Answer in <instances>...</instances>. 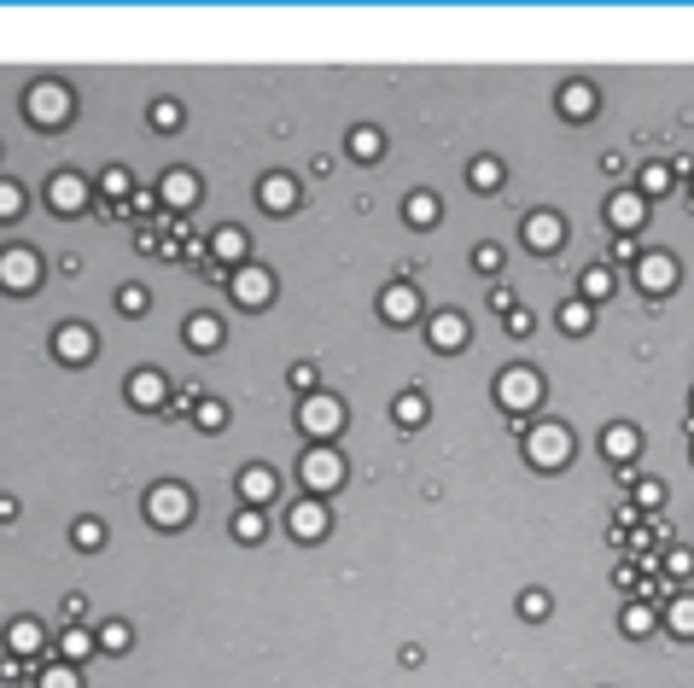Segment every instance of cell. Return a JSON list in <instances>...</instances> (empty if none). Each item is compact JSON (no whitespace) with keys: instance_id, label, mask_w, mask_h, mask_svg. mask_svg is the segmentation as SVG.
Here are the masks:
<instances>
[{"instance_id":"obj_6","label":"cell","mask_w":694,"mask_h":688,"mask_svg":"<svg viewBox=\"0 0 694 688\" xmlns=\"http://www.w3.org/2000/svg\"><path fill=\"white\" fill-rule=\"evenodd\" d=\"M636 286H642L648 298H665V292L683 286V263H677L671 251H642V257H636Z\"/></svg>"},{"instance_id":"obj_53","label":"cell","mask_w":694,"mask_h":688,"mask_svg":"<svg viewBox=\"0 0 694 688\" xmlns=\"http://www.w3.org/2000/svg\"><path fill=\"white\" fill-rule=\"evenodd\" d=\"M82 613H88V601H82V595H65V624H76Z\"/></svg>"},{"instance_id":"obj_34","label":"cell","mask_w":694,"mask_h":688,"mask_svg":"<svg viewBox=\"0 0 694 688\" xmlns=\"http://www.w3.org/2000/svg\"><path fill=\"white\" fill-rule=\"evenodd\" d=\"M94 648H100V642H94V636H88L82 624H65V636H59V654H65L70 665H76V659H88Z\"/></svg>"},{"instance_id":"obj_7","label":"cell","mask_w":694,"mask_h":688,"mask_svg":"<svg viewBox=\"0 0 694 688\" xmlns=\"http://www.w3.org/2000/svg\"><path fill=\"white\" fill-rule=\"evenodd\" d=\"M228 292H234V304H245V310H269V304H275V275L257 269V263H245V269L228 275Z\"/></svg>"},{"instance_id":"obj_55","label":"cell","mask_w":694,"mask_h":688,"mask_svg":"<svg viewBox=\"0 0 694 688\" xmlns=\"http://www.w3.org/2000/svg\"><path fill=\"white\" fill-rule=\"evenodd\" d=\"M689 193H694V187H689Z\"/></svg>"},{"instance_id":"obj_8","label":"cell","mask_w":694,"mask_h":688,"mask_svg":"<svg viewBox=\"0 0 694 688\" xmlns=\"http://www.w3.org/2000/svg\"><path fill=\"white\" fill-rule=\"evenodd\" d=\"M520 240H525V251H537V257H555L560 245H566V222H560L555 210H531L520 222Z\"/></svg>"},{"instance_id":"obj_33","label":"cell","mask_w":694,"mask_h":688,"mask_svg":"<svg viewBox=\"0 0 694 688\" xmlns=\"http://www.w3.org/2000/svg\"><path fill=\"white\" fill-rule=\"evenodd\" d=\"M380 152H385V135H380V129H368V123H362V129H350V158L374 164Z\"/></svg>"},{"instance_id":"obj_48","label":"cell","mask_w":694,"mask_h":688,"mask_svg":"<svg viewBox=\"0 0 694 688\" xmlns=\"http://www.w3.org/2000/svg\"><path fill=\"white\" fill-rule=\"evenodd\" d=\"M117 310L140 315V310H146V286H123V292H117Z\"/></svg>"},{"instance_id":"obj_40","label":"cell","mask_w":694,"mask_h":688,"mask_svg":"<svg viewBox=\"0 0 694 688\" xmlns=\"http://www.w3.org/2000/svg\"><path fill=\"white\" fill-rule=\"evenodd\" d=\"M35 688H82V677H76L70 659H59V665H47V671L35 677Z\"/></svg>"},{"instance_id":"obj_22","label":"cell","mask_w":694,"mask_h":688,"mask_svg":"<svg viewBox=\"0 0 694 688\" xmlns=\"http://www.w3.org/2000/svg\"><path fill=\"white\" fill-rule=\"evenodd\" d=\"M41 642H47V636H41V624H35V619H12V624H6V654H12V659H24V665L41 659Z\"/></svg>"},{"instance_id":"obj_35","label":"cell","mask_w":694,"mask_h":688,"mask_svg":"<svg viewBox=\"0 0 694 688\" xmlns=\"http://www.w3.org/2000/svg\"><path fill=\"white\" fill-rule=\"evenodd\" d=\"M234 537H240V543H263V537H269L263 508H240V514H234Z\"/></svg>"},{"instance_id":"obj_29","label":"cell","mask_w":694,"mask_h":688,"mask_svg":"<svg viewBox=\"0 0 694 688\" xmlns=\"http://www.w3.org/2000/svg\"><path fill=\"white\" fill-rule=\"evenodd\" d=\"M671 181H677V175H671V164H642V175H636V193H642V199H665V193H671Z\"/></svg>"},{"instance_id":"obj_39","label":"cell","mask_w":694,"mask_h":688,"mask_svg":"<svg viewBox=\"0 0 694 688\" xmlns=\"http://www.w3.org/2000/svg\"><path fill=\"white\" fill-rule=\"evenodd\" d=\"M24 205H30V193H24L18 181H0V222H18Z\"/></svg>"},{"instance_id":"obj_37","label":"cell","mask_w":694,"mask_h":688,"mask_svg":"<svg viewBox=\"0 0 694 688\" xmlns=\"http://www.w3.org/2000/svg\"><path fill=\"white\" fill-rule=\"evenodd\" d=\"M590 321H595V310L584 304V298H572V304H560V333H590Z\"/></svg>"},{"instance_id":"obj_31","label":"cell","mask_w":694,"mask_h":688,"mask_svg":"<svg viewBox=\"0 0 694 688\" xmlns=\"http://www.w3.org/2000/svg\"><path fill=\"white\" fill-rule=\"evenodd\" d=\"M187 344H193V350H216V344H222V321H216V315H193V321H187Z\"/></svg>"},{"instance_id":"obj_24","label":"cell","mask_w":694,"mask_h":688,"mask_svg":"<svg viewBox=\"0 0 694 688\" xmlns=\"http://www.w3.org/2000/svg\"><path fill=\"white\" fill-rule=\"evenodd\" d=\"M613 292H619V275H613L607 263H595V269L578 275V298H584V304H607Z\"/></svg>"},{"instance_id":"obj_25","label":"cell","mask_w":694,"mask_h":688,"mask_svg":"<svg viewBox=\"0 0 694 688\" xmlns=\"http://www.w3.org/2000/svg\"><path fill=\"white\" fill-rule=\"evenodd\" d=\"M665 630H671L677 642H694V595L689 589H677V595L665 601Z\"/></svg>"},{"instance_id":"obj_30","label":"cell","mask_w":694,"mask_h":688,"mask_svg":"<svg viewBox=\"0 0 694 688\" xmlns=\"http://www.w3.org/2000/svg\"><path fill=\"white\" fill-rule=\"evenodd\" d=\"M467 181H473V193H496V187L508 181V170H502V158H473Z\"/></svg>"},{"instance_id":"obj_51","label":"cell","mask_w":694,"mask_h":688,"mask_svg":"<svg viewBox=\"0 0 694 688\" xmlns=\"http://www.w3.org/2000/svg\"><path fill=\"white\" fill-rule=\"evenodd\" d=\"M613 257H619V263H630V269H636V257H642V251H636V240H630V234H619V245H613Z\"/></svg>"},{"instance_id":"obj_17","label":"cell","mask_w":694,"mask_h":688,"mask_svg":"<svg viewBox=\"0 0 694 688\" xmlns=\"http://www.w3.org/2000/svg\"><path fill=\"white\" fill-rule=\"evenodd\" d=\"M129 403H135V409H164V403H170V379L158 374V368H140V374L129 379Z\"/></svg>"},{"instance_id":"obj_12","label":"cell","mask_w":694,"mask_h":688,"mask_svg":"<svg viewBox=\"0 0 694 688\" xmlns=\"http://www.w3.org/2000/svg\"><path fill=\"white\" fill-rule=\"evenodd\" d=\"M380 315L391 321V327H409V321H420V292L409 286V280H391L380 292Z\"/></svg>"},{"instance_id":"obj_47","label":"cell","mask_w":694,"mask_h":688,"mask_svg":"<svg viewBox=\"0 0 694 688\" xmlns=\"http://www.w3.org/2000/svg\"><path fill=\"white\" fill-rule=\"evenodd\" d=\"M660 502H665V484L660 479H636V508H648V514H654Z\"/></svg>"},{"instance_id":"obj_14","label":"cell","mask_w":694,"mask_h":688,"mask_svg":"<svg viewBox=\"0 0 694 688\" xmlns=\"http://www.w3.org/2000/svg\"><path fill=\"white\" fill-rule=\"evenodd\" d=\"M601 455H607L613 467H636V455H642V432L625 426V420H613V426L601 432Z\"/></svg>"},{"instance_id":"obj_32","label":"cell","mask_w":694,"mask_h":688,"mask_svg":"<svg viewBox=\"0 0 694 688\" xmlns=\"http://www.w3.org/2000/svg\"><path fill=\"white\" fill-rule=\"evenodd\" d=\"M94 642H100L105 654H129V648H135V630H129L123 619H111V624H100V630H94Z\"/></svg>"},{"instance_id":"obj_26","label":"cell","mask_w":694,"mask_h":688,"mask_svg":"<svg viewBox=\"0 0 694 688\" xmlns=\"http://www.w3.org/2000/svg\"><path fill=\"white\" fill-rule=\"evenodd\" d=\"M560 111H566V117H595V111H601L595 82H566V88H560Z\"/></svg>"},{"instance_id":"obj_43","label":"cell","mask_w":694,"mask_h":688,"mask_svg":"<svg viewBox=\"0 0 694 688\" xmlns=\"http://www.w3.org/2000/svg\"><path fill=\"white\" fill-rule=\"evenodd\" d=\"M152 129H158V135H175V129H181V105L175 100H152Z\"/></svg>"},{"instance_id":"obj_42","label":"cell","mask_w":694,"mask_h":688,"mask_svg":"<svg viewBox=\"0 0 694 688\" xmlns=\"http://www.w3.org/2000/svg\"><path fill=\"white\" fill-rule=\"evenodd\" d=\"M473 269L485 280H502V245H473Z\"/></svg>"},{"instance_id":"obj_23","label":"cell","mask_w":694,"mask_h":688,"mask_svg":"<svg viewBox=\"0 0 694 688\" xmlns=\"http://www.w3.org/2000/svg\"><path fill=\"white\" fill-rule=\"evenodd\" d=\"M210 257H216V269H228V275L245 269V234L240 228H216V234H210Z\"/></svg>"},{"instance_id":"obj_11","label":"cell","mask_w":694,"mask_h":688,"mask_svg":"<svg viewBox=\"0 0 694 688\" xmlns=\"http://www.w3.org/2000/svg\"><path fill=\"white\" fill-rule=\"evenodd\" d=\"M327 525H333V514H327V502H321V496H304V502H292V508H286V531H292L298 543H321V537H327Z\"/></svg>"},{"instance_id":"obj_45","label":"cell","mask_w":694,"mask_h":688,"mask_svg":"<svg viewBox=\"0 0 694 688\" xmlns=\"http://www.w3.org/2000/svg\"><path fill=\"white\" fill-rule=\"evenodd\" d=\"M70 537H76V549H100L105 525H100V519H76V531H70Z\"/></svg>"},{"instance_id":"obj_4","label":"cell","mask_w":694,"mask_h":688,"mask_svg":"<svg viewBox=\"0 0 694 688\" xmlns=\"http://www.w3.org/2000/svg\"><path fill=\"white\" fill-rule=\"evenodd\" d=\"M496 403L508 414H531L537 403H543V374L537 368H502V379H496Z\"/></svg>"},{"instance_id":"obj_54","label":"cell","mask_w":694,"mask_h":688,"mask_svg":"<svg viewBox=\"0 0 694 688\" xmlns=\"http://www.w3.org/2000/svg\"><path fill=\"white\" fill-rule=\"evenodd\" d=\"M129 210H135V216H146V210H158V193H135V199H129Z\"/></svg>"},{"instance_id":"obj_21","label":"cell","mask_w":694,"mask_h":688,"mask_svg":"<svg viewBox=\"0 0 694 688\" xmlns=\"http://www.w3.org/2000/svg\"><path fill=\"white\" fill-rule=\"evenodd\" d=\"M275 490H280V473H275V467H245V473H240V502H245V508L275 502Z\"/></svg>"},{"instance_id":"obj_28","label":"cell","mask_w":694,"mask_h":688,"mask_svg":"<svg viewBox=\"0 0 694 688\" xmlns=\"http://www.w3.org/2000/svg\"><path fill=\"white\" fill-rule=\"evenodd\" d=\"M438 216H444L438 193H409V205H403V222H409V228H432Z\"/></svg>"},{"instance_id":"obj_13","label":"cell","mask_w":694,"mask_h":688,"mask_svg":"<svg viewBox=\"0 0 694 688\" xmlns=\"http://www.w3.org/2000/svg\"><path fill=\"white\" fill-rule=\"evenodd\" d=\"M607 222H613V234H630V240H636V228L648 222V199H642L636 187H630V193H613V199H607Z\"/></svg>"},{"instance_id":"obj_38","label":"cell","mask_w":694,"mask_h":688,"mask_svg":"<svg viewBox=\"0 0 694 688\" xmlns=\"http://www.w3.org/2000/svg\"><path fill=\"white\" fill-rule=\"evenodd\" d=\"M193 426H199V432H222V426H228V409H222L216 397H199V403H193Z\"/></svg>"},{"instance_id":"obj_52","label":"cell","mask_w":694,"mask_h":688,"mask_svg":"<svg viewBox=\"0 0 694 688\" xmlns=\"http://www.w3.org/2000/svg\"><path fill=\"white\" fill-rule=\"evenodd\" d=\"M531 327H537V321H531V310H514V315H508V333H514V339H525Z\"/></svg>"},{"instance_id":"obj_44","label":"cell","mask_w":694,"mask_h":688,"mask_svg":"<svg viewBox=\"0 0 694 688\" xmlns=\"http://www.w3.org/2000/svg\"><path fill=\"white\" fill-rule=\"evenodd\" d=\"M665 578H671V584H677V578H694V554L671 543V549H665Z\"/></svg>"},{"instance_id":"obj_18","label":"cell","mask_w":694,"mask_h":688,"mask_svg":"<svg viewBox=\"0 0 694 688\" xmlns=\"http://www.w3.org/2000/svg\"><path fill=\"white\" fill-rule=\"evenodd\" d=\"M53 350H59V362L82 368V362H94V333L70 321V327H59V333H53Z\"/></svg>"},{"instance_id":"obj_10","label":"cell","mask_w":694,"mask_h":688,"mask_svg":"<svg viewBox=\"0 0 694 688\" xmlns=\"http://www.w3.org/2000/svg\"><path fill=\"white\" fill-rule=\"evenodd\" d=\"M0 286H6V292H35V286H41V257H35L30 245L0 251Z\"/></svg>"},{"instance_id":"obj_36","label":"cell","mask_w":694,"mask_h":688,"mask_svg":"<svg viewBox=\"0 0 694 688\" xmlns=\"http://www.w3.org/2000/svg\"><path fill=\"white\" fill-rule=\"evenodd\" d=\"M391 420H397V426H409V432L426 426V397H420V391H403V397H397V409H391Z\"/></svg>"},{"instance_id":"obj_20","label":"cell","mask_w":694,"mask_h":688,"mask_svg":"<svg viewBox=\"0 0 694 688\" xmlns=\"http://www.w3.org/2000/svg\"><path fill=\"white\" fill-rule=\"evenodd\" d=\"M47 199H53L59 216H76V210L88 205V181H82V175H70V170H59V175H53V187H47Z\"/></svg>"},{"instance_id":"obj_16","label":"cell","mask_w":694,"mask_h":688,"mask_svg":"<svg viewBox=\"0 0 694 688\" xmlns=\"http://www.w3.org/2000/svg\"><path fill=\"white\" fill-rule=\"evenodd\" d=\"M426 344H432V350H461V344H467V315L438 310L426 321Z\"/></svg>"},{"instance_id":"obj_46","label":"cell","mask_w":694,"mask_h":688,"mask_svg":"<svg viewBox=\"0 0 694 688\" xmlns=\"http://www.w3.org/2000/svg\"><path fill=\"white\" fill-rule=\"evenodd\" d=\"M105 199H135V181H129V170H105Z\"/></svg>"},{"instance_id":"obj_41","label":"cell","mask_w":694,"mask_h":688,"mask_svg":"<svg viewBox=\"0 0 694 688\" xmlns=\"http://www.w3.org/2000/svg\"><path fill=\"white\" fill-rule=\"evenodd\" d=\"M549 613H555V601H549V589H525L520 595V619H549Z\"/></svg>"},{"instance_id":"obj_15","label":"cell","mask_w":694,"mask_h":688,"mask_svg":"<svg viewBox=\"0 0 694 688\" xmlns=\"http://www.w3.org/2000/svg\"><path fill=\"white\" fill-rule=\"evenodd\" d=\"M158 205L164 210H193L199 205V175L193 170H164V181H158Z\"/></svg>"},{"instance_id":"obj_9","label":"cell","mask_w":694,"mask_h":688,"mask_svg":"<svg viewBox=\"0 0 694 688\" xmlns=\"http://www.w3.org/2000/svg\"><path fill=\"white\" fill-rule=\"evenodd\" d=\"M298 426H304L310 438H333V432L345 426V403H339V397H327V391H310V397H304V409H298Z\"/></svg>"},{"instance_id":"obj_49","label":"cell","mask_w":694,"mask_h":688,"mask_svg":"<svg viewBox=\"0 0 694 688\" xmlns=\"http://www.w3.org/2000/svg\"><path fill=\"white\" fill-rule=\"evenodd\" d=\"M490 310H502V315H514V310H520V304H514V286L490 280Z\"/></svg>"},{"instance_id":"obj_3","label":"cell","mask_w":694,"mask_h":688,"mask_svg":"<svg viewBox=\"0 0 694 688\" xmlns=\"http://www.w3.org/2000/svg\"><path fill=\"white\" fill-rule=\"evenodd\" d=\"M146 519H152V525H164V531H181V525L193 519V490H187V484H175V479L152 484V490H146Z\"/></svg>"},{"instance_id":"obj_5","label":"cell","mask_w":694,"mask_h":688,"mask_svg":"<svg viewBox=\"0 0 694 688\" xmlns=\"http://www.w3.org/2000/svg\"><path fill=\"white\" fill-rule=\"evenodd\" d=\"M298 479H304V490L310 496H327V490H339L345 484V455L339 449H310V455H298Z\"/></svg>"},{"instance_id":"obj_27","label":"cell","mask_w":694,"mask_h":688,"mask_svg":"<svg viewBox=\"0 0 694 688\" xmlns=\"http://www.w3.org/2000/svg\"><path fill=\"white\" fill-rule=\"evenodd\" d=\"M619 630H625V636H654V630H660L654 601H630L625 613H619Z\"/></svg>"},{"instance_id":"obj_1","label":"cell","mask_w":694,"mask_h":688,"mask_svg":"<svg viewBox=\"0 0 694 688\" xmlns=\"http://www.w3.org/2000/svg\"><path fill=\"white\" fill-rule=\"evenodd\" d=\"M525 461L543 467V473H560V467L572 461V432L555 426V420H537V426L525 432Z\"/></svg>"},{"instance_id":"obj_2","label":"cell","mask_w":694,"mask_h":688,"mask_svg":"<svg viewBox=\"0 0 694 688\" xmlns=\"http://www.w3.org/2000/svg\"><path fill=\"white\" fill-rule=\"evenodd\" d=\"M70 111H76V100H70L65 82H35L30 94H24V117H30L35 129H59V123H70Z\"/></svg>"},{"instance_id":"obj_50","label":"cell","mask_w":694,"mask_h":688,"mask_svg":"<svg viewBox=\"0 0 694 688\" xmlns=\"http://www.w3.org/2000/svg\"><path fill=\"white\" fill-rule=\"evenodd\" d=\"M286 379H292V391H304V397H310V391H315V362H298Z\"/></svg>"},{"instance_id":"obj_19","label":"cell","mask_w":694,"mask_h":688,"mask_svg":"<svg viewBox=\"0 0 694 688\" xmlns=\"http://www.w3.org/2000/svg\"><path fill=\"white\" fill-rule=\"evenodd\" d=\"M257 205L263 210H292L298 205V175H286V170L263 175V181H257Z\"/></svg>"}]
</instances>
